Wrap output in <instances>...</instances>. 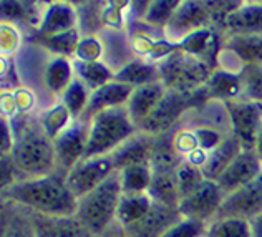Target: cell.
Listing matches in <instances>:
<instances>
[{
	"instance_id": "6da1fadb",
	"label": "cell",
	"mask_w": 262,
	"mask_h": 237,
	"mask_svg": "<svg viewBox=\"0 0 262 237\" xmlns=\"http://www.w3.org/2000/svg\"><path fill=\"white\" fill-rule=\"evenodd\" d=\"M9 123L13 135V146L9 155L20 179L53 174L57 168L53 139L47 133L38 113L20 115Z\"/></svg>"
},
{
	"instance_id": "7a4b0ae2",
	"label": "cell",
	"mask_w": 262,
	"mask_h": 237,
	"mask_svg": "<svg viewBox=\"0 0 262 237\" xmlns=\"http://www.w3.org/2000/svg\"><path fill=\"white\" fill-rule=\"evenodd\" d=\"M2 199L45 216H75L78 204V199L68 189L65 178L57 173L20 179L5 186L2 187Z\"/></svg>"
},
{
	"instance_id": "3957f363",
	"label": "cell",
	"mask_w": 262,
	"mask_h": 237,
	"mask_svg": "<svg viewBox=\"0 0 262 237\" xmlns=\"http://www.w3.org/2000/svg\"><path fill=\"white\" fill-rule=\"evenodd\" d=\"M121 194L120 173L115 171L98 187L78 199L75 218L92 235H103L116 222Z\"/></svg>"
},
{
	"instance_id": "277c9868",
	"label": "cell",
	"mask_w": 262,
	"mask_h": 237,
	"mask_svg": "<svg viewBox=\"0 0 262 237\" xmlns=\"http://www.w3.org/2000/svg\"><path fill=\"white\" fill-rule=\"evenodd\" d=\"M136 131L125 106L100 111L88 121L85 158L110 156Z\"/></svg>"
},
{
	"instance_id": "5b68a950",
	"label": "cell",
	"mask_w": 262,
	"mask_h": 237,
	"mask_svg": "<svg viewBox=\"0 0 262 237\" xmlns=\"http://www.w3.org/2000/svg\"><path fill=\"white\" fill-rule=\"evenodd\" d=\"M156 65L163 85L168 90L181 93H192L201 90L214 72L204 60L181 48H174L173 52L156 60Z\"/></svg>"
},
{
	"instance_id": "8992f818",
	"label": "cell",
	"mask_w": 262,
	"mask_h": 237,
	"mask_svg": "<svg viewBox=\"0 0 262 237\" xmlns=\"http://www.w3.org/2000/svg\"><path fill=\"white\" fill-rule=\"evenodd\" d=\"M86 136L88 123L81 118H75L53 138L55 159H57L55 173L65 178L73 169V166L85 158Z\"/></svg>"
},
{
	"instance_id": "52a82bcc",
	"label": "cell",
	"mask_w": 262,
	"mask_h": 237,
	"mask_svg": "<svg viewBox=\"0 0 262 237\" xmlns=\"http://www.w3.org/2000/svg\"><path fill=\"white\" fill-rule=\"evenodd\" d=\"M224 198L226 194L221 191L216 181L206 179L198 189L179 201V216L183 219L203 222V224L209 226L211 222L216 221Z\"/></svg>"
},
{
	"instance_id": "ba28073f",
	"label": "cell",
	"mask_w": 262,
	"mask_h": 237,
	"mask_svg": "<svg viewBox=\"0 0 262 237\" xmlns=\"http://www.w3.org/2000/svg\"><path fill=\"white\" fill-rule=\"evenodd\" d=\"M211 24V12L206 7V2H179L178 9L164 27V37L168 44L178 47L179 41L191 33L208 29Z\"/></svg>"
},
{
	"instance_id": "9c48e42d",
	"label": "cell",
	"mask_w": 262,
	"mask_h": 237,
	"mask_svg": "<svg viewBox=\"0 0 262 237\" xmlns=\"http://www.w3.org/2000/svg\"><path fill=\"white\" fill-rule=\"evenodd\" d=\"M115 173L112 158L110 156H95L83 158L80 163L73 166V169L65 176L68 189L77 199L92 192L103 181L108 179Z\"/></svg>"
},
{
	"instance_id": "30bf717a",
	"label": "cell",
	"mask_w": 262,
	"mask_h": 237,
	"mask_svg": "<svg viewBox=\"0 0 262 237\" xmlns=\"http://www.w3.org/2000/svg\"><path fill=\"white\" fill-rule=\"evenodd\" d=\"M262 214V173L241 189L224 198L216 219H241L247 221Z\"/></svg>"
},
{
	"instance_id": "8fae6325",
	"label": "cell",
	"mask_w": 262,
	"mask_h": 237,
	"mask_svg": "<svg viewBox=\"0 0 262 237\" xmlns=\"http://www.w3.org/2000/svg\"><path fill=\"white\" fill-rule=\"evenodd\" d=\"M231 118L232 133L244 149H254L257 135L262 128V103L231 100L224 101Z\"/></svg>"
},
{
	"instance_id": "7c38bea8",
	"label": "cell",
	"mask_w": 262,
	"mask_h": 237,
	"mask_svg": "<svg viewBox=\"0 0 262 237\" xmlns=\"http://www.w3.org/2000/svg\"><path fill=\"white\" fill-rule=\"evenodd\" d=\"M96 37H98L101 48H103L101 61L112 70L115 75L118 73L120 70L128 67L131 61L140 58L135 52L133 41H131L126 30H116V29H108V27H105Z\"/></svg>"
},
{
	"instance_id": "4fadbf2b",
	"label": "cell",
	"mask_w": 262,
	"mask_h": 237,
	"mask_svg": "<svg viewBox=\"0 0 262 237\" xmlns=\"http://www.w3.org/2000/svg\"><path fill=\"white\" fill-rule=\"evenodd\" d=\"M262 173V161L254 149H243L236 159L227 166V169L217 179V186L226 196L252 183Z\"/></svg>"
},
{
	"instance_id": "5bb4252c",
	"label": "cell",
	"mask_w": 262,
	"mask_h": 237,
	"mask_svg": "<svg viewBox=\"0 0 262 237\" xmlns=\"http://www.w3.org/2000/svg\"><path fill=\"white\" fill-rule=\"evenodd\" d=\"M223 37L226 35H262V2H243L221 22L212 25Z\"/></svg>"
},
{
	"instance_id": "9a60e30c",
	"label": "cell",
	"mask_w": 262,
	"mask_h": 237,
	"mask_svg": "<svg viewBox=\"0 0 262 237\" xmlns=\"http://www.w3.org/2000/svg\"><path fill=\"white\" fill-rule=\"evenodd\" d=\"M181 219L178 206H166L155 203L148 214L133 226L126 227L128 237H161L171 226Z\"/></svg>"
},
{
	"instance_id": "2e32d148",
	"label": "cell",
	"mask_w": 262,
	"mask_h": 237,
	"mask_svg": "<svg viewBox=\"0 0 262 237\" xmlns=\"http://www.w3.org/2000/svg\"><path fill=\"white\" fill-rule=\"evenodd\" d=\"M151 148H153V136L136 131L110 155L115 171H123L131 166L149 164Z\"/></svg>"
},
{
	"instance_id": "e0dca14e",
	"label": "cell",
	"mask_w": 262,
	"mask_h": 237,
	"mask_svg": "<svg viewBox=\"0 0 262 237\" xmlns=\"http://www.w3.org/2000/svg\"><path fill=\"white\" fill-rule=\"evenodd\" d=\"M164 93H166V87H164L161 81H153V83H148V85L133 88L125 108L129 115V120L133 121V124L136 126V130L140 128V124L149 116L151 111L156 108V104L160 103Z\"/></svg>"
},
{
	"instance_id": "ac0fdd59",
	"label": "cell",
	"mask_w": 262,
	"mask_h": 237,
	"mask_svg": "<svg viewBox=\"0 0 262 237\" xmlns=\"http://www.w3.org/2000/svg\"><path fill=\"white\" fill-rule=\"evenodd\" d=\"M131 92H133V88L125 85V83H120V81H115V80L106 83V85H103L101 88L90 93L86 108H85L83 113H81L80 118L88 123L96 113H100V111H103V110L125 106Z\"/></svg>"
},
{
	"instance_id": "d6986e66",
	"label": "cell",
	"mask_w": 262,
	"mask_h": 237,
	"mask_svg": "<svg viewBox=\"0 0 262 237\" xmlns=\"http://www.w3.org/2000/svg\"><path fill=\"white\" fill-rule=\"evenodd\" d=\"M37 237H95L75 216H45L32 212Z\"/></svg>"
},
{
	"instance_id": "ffe728a7",
	"label": "cell",
	"mask_w": 262,
	"mask_h": 237,
	"mask_svg": "<svg viewBox=\"0 0 262 237\" xmlns=\"http://www.w3.org/2000/svg\"><path fill=\"white\" fill-rule=\"evenodd\" d=\"M2 235L0 237H37L32 212L12 201L2 199Z\"/></svg>"
},
{
	"instance_id": "44dd1931",
	"label": "cell",
	"mask_w": 262,
	"mask_h": 237,
	"mask_svg": "<svg viewBox=\"0 0 262 237\" xmlns=\"http://www.w3.org/2000/svg\"><path fill=\"white\" fill-rule=\"evenodd\" d=\"M221 50L227 52L243 67L262 65V35H226Z\"/></svg>"
},
{
	"instance_id": "7402d4cb",
	"label": "cell",
	"mask_w": 262,
	"mask_h": 237,
	"mask_svg": "<svg viewBox=\"0 0 262 237\" xmlns=\"http://www.w3.org/2000/svg\"><path fill=\"white\" fill-rule=\"evenodd\" d=\"M243 149H244L243 144H241L239 139L234 136V133H231L229 136H226L224 141L211 153L208 163L204 164L203 173H204L206 179L216 181V183H217L221 174L227 169V166H229L234 159H236V156Z\"/></svg>"
},
{
	"instance_id": "603a6c76",
	"label": "cell",
	"mask_w": 262,
	"mask_h": 237,
	"mask_svg": "<svg viewBox=\"0 0 262 237\" xmlns=\"http://www.w3.org/2000/svg\"><path fill=\"white\" fill-rule=\"evenodd\" d=\"M153 204L155 201L148 192H123L116 211V224H120L123 229L133 226L148 214Z\"/></svg>"
},
{
	"instance_id": "cb8c5ba5",
	"label": "cell",
	"mask_w": 262,
	"mask_h": 237,
	"mask_svg": "<svg viewBox=\"0 0 262 237\" xmlns=\"http://www.w3.org/2000/svg\"><path fill=\"white\" fill-rule=\"evenodd\" d=\"M173 131L156 136L151 135L153 136V148H151L149 166L153 173L176 171L179 163H181V158H179L173 144Z\"/></svg>"
},
{
	"instance_id": "d4e9b609",
	"label": "cell",
	"mask_w": 262,
	"mask_h": 237,
	"mask_svg": "<svg viewBox=\"0 0 262 237\" xmlns=\"http://www.w3.org/2000/svg\"><path fill=\"white\" fill-rule=\"evenodd\" d=\"M206 93L209 100L217 101H231L241 100V81L239 75L224 72V70H214L211 78L206 83Z\"/></svg>"
},
{
	"instance_id": "484cf974",
	"label": "cell",
	"mask_w": 262,
	"mask_h": 237,
	"mask_svg": "<svg viewBox=\"0 0 262 237\" xmlns=\"http://www.w3.org/2000/svg\"><path fill=\"white\" fill-rule=\"evenodd\" d=\"M115 81L125 83V85L131 88L148 85V83H153V81H160L156 61L148 60V58H136L135 61H131L128 67L120 70V72L115 75Z\"/></svg>"
},
{
	"instance_id": "4316f807",
	"label": "cell",
	"mask_w": 262,
	"mask_h": 237,
	"mask_svg": "<svg viewBox=\"0 0 262 237\" xmlns=\"http://www.w3.org/2000/svg\"><path fill=\"white\" fill-rule=\"evenodd\" d=\"M77 12V30L80 32L81 38L96 37L105 29V4L101 2H80L73 4Z\"/></svg>"
},
{
	"instance_id": "83f0119b",
	"label": "cell",
	"mask_w": 262,
	"mask_h": 237,
	"mask_svg": "<svg viewBox=\"0 0 262 237\" xmlns=\"http://www.w3.org/2000/svg\"><path fill=\"white\" fill-rule=\"evenodd\" d=\"M72 63L75 78L83 83L90 92H95L115 80V73L103 61H80L72 58Z\"/></svg>"
},
{
	"instance_id": "f1b7e54d",
	"label": "cell",
	"mask_w": 262,
	"mask_h": 237,
	"mask_svg": "<svg viewBox=\"0 0 262 237\" xmlns=\"http://www.w3.org/2000/svg\"><path fill=\"white\" fill-rule=\"evenodd\" d=\"M148 194L155 203L166 204V206H178L181 196H179L178 181L174 171H163V173H153Z\"/></svg>"
},
{
	"instance_id": "f546056e",
	"label": "cell",
	"mask_w": 262,
	"mask_h": 237,
	"mask_svg": "<svg viewBox=\"0 0 262 237\" xmlns=\"http://www.w3.org/2000/svg\"><path fill=\"white\" fill-rule=\"evenodd\" d=\"M118 173L123 192H148L149 183L153 179V169L149 164L131 166Z\"/></svg>"
},
{
	"instance_id": "4dcf8cb0",
	"label": "cell",
	"mask_w": 262,
	"mask_h": 237,
	"mask_svg": "<svg viewBox=\"0 0 262 237\" xmlns=\"http://www.w3.org/2000/svg\"><path fill=\"white\" fill-rule=\"evenodd\" d=\"M241 100L262 103V65H246L239 73Z\"/></svg>"
},
{
	"instance_id": "1f68e13d",
	"label": "cell",
	"mask_w": 262,
	"mask_h": 237,
	"mask_svg": "<svg viewBox=\"0 0 262 237\" xmlns=\"http://www.w3.org/2000/svg\"><path fill=\"white\" fill-rule=\"evenodd\" d=\"M90 93L92 92H90L83 83L77 78H73L70 85L67 87L65 92L61 93L60 103L68 110V113L72 115V118H80L86 108Z\"/></svg>"
},
{
	"instance_id": "d6a6232c",
	"label": "cell",
	"mask_w": 262,
	"mask_h": 237,
	"mask_svg": "<svg viewBox=\"0 0 262 237\" xmlns=\"http://www.w3.org/2000/svg\"><path fill=\"white\" fill-rule=\"evenodd\" d=\"M174 174H176L178 189H179V196H181V199L184 196H188V194H191L194 189H198V187L206 181L203 169L188 163V161L179 163Z\"/></svg>"
},
{
	"instance_id": "836d02e7",
	"label": "cell",
	"mask_w": 262,
	"mask_h": 237,
	"mask_svg": "<svg viewBox=\"0 0 262 237\" xmlns=\"http://www.w3.org/2000/svg\"><path fill=\"white\" fill-rule=\"evenodd\" d=\"M206 237H251L249 222L241 219H216Z\"/></svg>"
},
{
	"instance_id": "e575fe53",
	"label": "cell",
	"mask_w": 262,
	"mask_h": 237,
	"mask_svg": "<svg viewBox=\"0 0 262 237\" xmlns=\"http://www.w3.org/2000/svg\"><path fill=\"white\" fill-rule=\"evenodd\" d=\"M179 2L171 0V2H149L148 12L144 15L143 22H146L148 25L155 27V29L164 30V27L169 22L171 15L178 9Z\"/></svg>"
},
{
	"instance_id": "d590c367",
	"label": "cell",
	"mask_w": 262,
	"mask_h": 237,
	"mask_svg": "<svg viewBox=\"0 0 262 237\" xmlns=\"http://www.w3.org/2000/svg\"><path fill=\"white\" fill-rule=\"evenodd\" d=\"M208 224L203 222L189 221V219H179L174 226H171L161 237H206L208 235Z\"/></svg>"
},
{
	"instance_id": "8d00e7d4",
	"label": "cell",
	"mask_w": 262,
	"mask_h": 237,
	"mask_svg": "<svg viewBox=\"0 0 262 237\" xmlns=\"http://www.w3.org/2000/svg\"><path fill=\"white\" fill-rule=\"evenodd\" d=\"M22 37H20V30L17 25L4 22L2 24V53L5 57H10L13 53H18L22 50Z\"/></svg>"
},
{
	"instance_id": "74e56055",
	"label": "cell",
	"mask_w": 262,
	"mask_h": 237,
	"mask_svg": "<svg viewBox=\"0 0 262 237\" xmlns=\"http://www.w3.org/2000/svg\"><path fill=\"white\" fill-rule=\"evenodd\" d=\"M251 237H262V214L249 221Z\"/></svg>"
},
{
	"instance_id": "f35d334b",
	"label": "cell",
	"mask_w": 262,
	"mask_h": 237,
	"mask_svg": "<svg viewBox=\"0 0 262 237\" xmlns=\"http://www.w3.org/2000/svg\"><path fill=\"white\" fill-rule=\"evenodd\" d=\"M100 237H128V234H126V231L120 224H116V222H115V224L110 227L105 234L100 235Z\"/></svg>"
},
{
	"instance_id": "ab89813d",
	"label": "cell",
	"mask_w": 262,
	"mask_h": 237,
	"mask_svg": "<svg viewBox=\"0 0 262 237\" xmlns=\"http://www.w3.org/2000/svg\"><path fill=\"white\" fill-rule=\"evenodd\" d=\"M254 151H256V155L259 156V159L262 161V128L257 135V139H256V144H254Z\"/></svg>"
}]
</instances>
